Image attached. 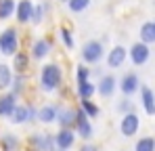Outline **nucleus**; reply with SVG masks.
Wrapping results in <instances>:
<instances>
[{"label": "nucleus", "mask_w": 155, "mask_h": 151, "mask_svg": "<svg viewBox=\"0 0 155 151\" xmlns=\"http://www.w3.org/2000/svg\"><path fill=\"white\" fill-rule=\"evenodd\" d=\"M97 92V86L88 80V82H82V84H78V97L80 101H86V99H92V95Z\"/></svg>", "instance_id": "22"}, {"label": "nucleus", "mask_w": 155, "mask_h": 151, "mask_svg": "<svg viewBox=\"0 0 155 151\" xmlns=\"http://www.w3.org/2000/svg\"><path fill=\"white\" fill-rule=\"evenodd\" d=\"M80 109L88 116V118H97L99 113H101V109H99V105L97 103H92L90 99H86V101H80Z\"/></svg>", "instance_id": "25"}, {"label": "nucleus", "mask_w": 155, "mask_h": 151, "mask_svg": "<svg viewBox=\"0 0 155 151\" xmlns=\"http://www.w3.org/2000/svg\"><path fill=\"white\" fill-rule=\"evenodd\" d=\"M82 59H84L86 63H90V65L99 63V61L103 59V42H99V40H88V42L84 44V49H82Z\"/></svg>", "instance_id": "4"}, {"label": "nucleus", "mask_w": 155, "mask_h": 151, "mask_svg": "<svg viewBox=\"0 0 155 151\" xmlns=\"http://www.w3.org/2000/svg\"><path fill=\"white\" fill-rule=\"evenodd\" d=\"M57 116H59V105H44V107H40L38 109V118L36 120H40L42 124H52V122H57Z\"/></svg>", "instance_id": "16"}, {"label": "nucleus", "mask_w": 155, "mask_h": 151, "mask_svg": "<svg viewBox=\"0 0 155 151\" xmlns=\"http://www.w3.org/2000/svg\"><path fill=\"white\" fill-rule=\"evenodd\" d=\"M138 88H140V80H138V76L132 74V72L126 74L122 80H120V90H122V92H124V97H128V99L136 92V90H138Z\"/></svg>", "instance_id": "9"}, {"label": "nucleus", "mask_w": 155, "mask_h": 151, "mask_svg": "<svg viewBox=\"0 0 155 151\" xmlns=\"http://www.w3.org/2000/svg\"><path fill=\"white\" fill-rule=\"evenodd\" d=\"M29 147L31 151H52L54 149V136L48 132H38L29 136Z\"/></svg>", "instance_id": "6"}, {"label": "nucleus", "mask_w": 155, "mask_h": 151, "mask_svg": "<svg viewBox=\"0 0 155 151\" xmlns=\"http://www.w3.org/2000/svg\"><path fill=\"white\" fill-rule=\"evenodd\" d=\"M15 105H17V97L15 95H11V92L2 95L0 97V118H11Z\"/></svg>", "instance_id": "17"}, {"label": "nucleus", "mask_w": 155, "mask_h": 151, "mask_svg": "<svg viewBox=\"0 0 155 151\" xmlns=\"http://www.w3.org/2000/svg\"><path fill=\"white\" fill-rule=\"evenodd\" d=\"M13 67L17 69V74H23L27 67H29V55L23 52V50L15 52V55H13Z\"/></svg>", "instance_id": "19"}, {"label": "nucleus", "mask_w": 155, "mask_h": 151, "mask_svg": "<svg viewBox=\"0 0 155 151\" xmlns=\"http://www.w3.org/2000/svg\"><path fill=\"white\" fill-rule=\"evenodd\" d=\"M74 132H76V136H82L84 141H90L92 136H94V130H92V124H90V120H88V116L78 107L76 109V122H74Z\"/></svg>", "instance_id": "2"}, {"label": "nucleus", "mask_w": 155, "mask_h": 151, "mask_svg": "<svg viewBox=\"0 0 155 151\" xmlns=\"http://www.w3.org/2000/svg\"><path fill=\"white\" fill-rule=\"evenodd\" d=\"M17 2L15 0H0V19H8L15 13Z\"/></svg>", "instance_id": "27"}, {"label": "nucleus", "mask_w": 155, "mask_h": 151, "mask_svg": "<svg viewBox=\"0 0 155 151\" xmlns=\"http://www.w3.org/2000/svg\"><path fill=\"white\" fill-rule=\"evenodd\" d=\"M80 151H99V147L92 145V143H84V145L80 147Z\"/></svg>", "instance_id": "34"}, {"label": "nucleus", "mask_w": 155, "mask_h": 151, "mask_svg": "<svg viewBox=\"0 0 155 151\" xmlns=\"http://www.w3.org/2000/svg\"><path fill=\"white\" fill-rule=\"evenodd\" d=\"M61 40H63V44H65L69 50L74 49V38H71V34H69V29H67V27H63V29H61Z\"/></svg>", "instance_id": "32"}, {"label": "nucleus", "mask_w": 155, "mask_h": 151, "mask_svg": "<svg viewBox=\"0 0 155 151\" xmlns=\"http://www.w3.org/2000/svg\"><path fill=\"white\" fill-rule=\"evenodd\" d=\"M140 101H143V109L147 116H155V95L149 86H140Z\"/></svg>", "instance_id": "14"}, {"label": "nucleus", "mask_w": 155, "mask_h": 151, "mask_svg": "<svg viewBox=\"0 0 155 151\" xmlns=\"http://www.w3.org/2000/svg\"><path fill=\"white\" fill-rule=\"evenodd\" d=\"M138 36H140V42L143 44H155V21H145V23L140 25V32H138Z\"/></svg>", "instance_id": "18"}, {"label": "nucleus", "mask_w": 155, "mask_h": 151, "mask_svg": "<svg viewBox=\"0 0 155 151\" xmlns=\"http://www.w3.org/2000/svg\"><path fill=\"white\" fill-rule=\"evenodd\" d=\"M8 120H11L13 124H25V122H27V105H23V103H17Z\"/></svg>", "instance_id": "21"}, {"label": "nucleus", "mask_w": 155, "mask_h": 151, "mask_svg": "<svg viewBox=\"0 0 155 151\" xmlns=\"http://www.w3.org/2000/svg\"><path fill=\"white\" fill-rule=\"evenodd\" d=\"M11 82H13V72H11V67L4 65V63H0V90H6V88L11 86Z\"/></svg>", "instance_id": "24"}, {"label": "nucleus", "mask_w": 155, "mask_h": 151, "mask_svg": "<svg viewBox=\"0 0 155 151\" xmlns=\"http://www.w3.org/2000/svg\"><path fill=\"white\" fill-rule=\"evenodd\" d=\"M76 76H78V84L88 82V80H90V69H88V67H84V65H78Z\"/></svg>", "instance_id": "29"}, {"label": "nucleus", "mask_w": 155, "mask_h": 151, "mask_svg": "<svg viewBox=\"0 0 155 151\" xmlns=\"http://www.w3.org/2000/svg\"><path fill=\"white\" fill-rule=\"evenodd\" d=\"M134 151H155V139L153 136H140L134 145Z\"/></svg>", "instance_id": "26"}, {"label": "nucleus", "mask_w": 155, "mask_h": 151, "mask_svg": "<svg viewBox=\"0 0 155 151\" xmlns=\"http://www.w3.org/2000/svg\"><path fill=\"white\" fill-rule=\"evenodd\" d=\"M115 88H117V80H115L113 76H111V74L101 76V80H99V86H97V92H99L103 99H109V97H113Z\"/></svg>", "instance_id": "10"}, {"label": "nucleus", "mask_w": 155, "mask_h": 151, "mask_svg": "<svg viewBox=\"0 0 155 151\" xmlns=\"http://www.w3.org/2000/svg\"><path fill=\"white\" fill-rule=\"evenodd\" d=\"M61 2H69V0H61Z\"/></svg>", "instance_id": "35"}, {"label": "nucleus", "mask_w": 155, "mask_h": 151, "mask_svg": "<svg viewBox=\"0 0 155 151\" xmlns=\"http://www.w3.org/2000/svg\"><path fill=\"white\" fill-rule=\"evenodd\" d=\"M42 15H44V6L42 4H36L34 11H31V21L34 23H42Z\"/></svg>", "instance_id": "31"}, {"label": "nucleus", "mask_w": 155, "mask_h": 151, "mask_svg": "<svg viewBox=\"0 0 155 151\" xmlns=\"http://www.w3.org/2000/svg\"><path fill=\"white\" fill-rule=\"evenodd\" d=\"M17 46H19V36L13 27H6L2 34H0V52L2 55H8L13 57L17 52Z\"/></svg>", "instance_id": "3"}, {"label": "nucleus", "mask_w": 155, "mask_h": 151, "mask_svg": "<svg viewBox=\"0 0 155 151\" xmlns=\"http://www.w3.org/2000/svg\"><path fill=\"white\" fill-rule=\"evenodd\" d=\"M36 118H38V109L31 103H27V122H36Z\"/></svg>", "instance_id": "33"}, {"label": "nucleus", "mask_w": 155, "mask_h": 151, "mask_svg": "<svg viewBox=\"0 0 155 151\" xmlns=\"http://www.w3.org/2000/svg\"><path fill=\"white\" fill-rule=\"evenodd\" d=\"M27 86V78L25 74H17L13 76V82H11V95H15V97H19V95H23V90H25Z\"/></svg>", "instance_id": "20"}, {"label": "nucleus", "mask_w": 155, "mask_h": 151, "mask_svg": "<svg viewBox=\"0 0 155 151\" xmlns=\"http://www.w3.org/2000/svg\"><path fill=\"white\" fill-rule=\"evenodd\" d=\"M130 55V61L134 63V65H145L147 61H149V57H151V50L147 44H143V42H134L128 50Z\"/></svg>", "instance_id": "8"}, {"label": "nucleus", "mask_w": 155, "mask_h": 151, "mask_svg": "<svg viewBox=\"0 0 155 151\" xmlns=\"http://www.w3.org/2000/svg\"><path fill=\"white\" fill-rule=\"evenodd\" d=\"M126 57H128V50L124 49V46H113V49L109 50V55H107V65L111 69H117V67L124 65Z\"/></svg>", "instance_id": "11"}, {"label": "nucleus", "mask_w": 155, "mask_h": 151, "mask_svg": "<svg viewBox=\"0 0 155 151\" xmlns=\"http://www.w3.org/2000/svg\"><path fill=\"white\" fill-rule=\"evenodd\" d=\"M63 84V72L57 63H46L42 65L40 69V88L44 92H52V90H59Z\"/></svg>", "instance_id": "1"}, {"label": "nucleus", "mask_w": 155, "mask_h": 151, "mask_svg": "<svg viewBox=\"0 0 155 151\" xmlns=\"http://www.w3.org/2000/svg\"><path fill=\"white\" fill-rule=\"evenodd\" d=\"M52 151H59V149H52Z\"/></svg>", "instance_id": "36"}, {"label": "nucleus", "mask_w": 155, "mask_h": 151, "mask_svg": "<svg viewBox=\"0 0 155 151\" xmlns=\"http://www.w3.org/2000/svg\"><path fill=\"white\" fill-rule=\"evenodd\" d=\"M74 122H76V109H71V107H59L57 124L61 126V128H71L74 130Z\"/></svg>", "instance_id": "15"}, {"label": "nucleus", "mask_w": 155, "mask_h": 151, "mask_svg": "<svg viewBox=\"0 0 155 151\" xmlns=\"http://www.w3.org/2000/svg\"><path fill=\"white\" fill-rule=\"evenodd\" d=\"M0 143H2V151H17L19 149V139L15 134H11V132H4L2 139H0Z\"/></svg>", "instance_id": "23"}, {"label": "nucleus", "mask_w": 155, "mask_h": 151, "mask_svg": "<svg viewBox=\"0 0 155 151\" xmlns=\"http://www.w3.org/2000/svg\"><path fill=\"white\" fill-rule=\"evenodd\" d=\"M138 128H140V118H138V113H134V111H130L126 116H122V120H120V132H122V136H134L136 132H138Z\"/></svg>", "instance_id": "5"}, {"label": "nucleus", "mask_w": 155, "mask_h": 151, "mask_svg": "<svg viewBox=\"0 0 155 151\" xmlns=\"http://www.w3.org/2000/svg\"><path fill=\"white\" fill-rule=\"evenodd\" d=\"M76 145V132L71 128H61L54 134V149L59 151H69Z\"/></svg>", "instance_id": "7"}, {"label": "nucleus", "mask_w": 155, "mask_h": 151, "mask_svg": "<svg viewBox=\"0 0 155 151\" xmlns=\"http://www.w3.org/2000/svg\"><path fill=\"white\" fill-rule=\"evenodd\" d=\"M31 11H34V4H31V0H19L17 2V6H15V19L19 21V23H27V21H31Z\"/></svg>", "instance_id": "13"}, {"label": "nucleus", "mask_w": 155, "mask_h": 151, "mask_svg": "<svg viewBox=\"0 0 155 151\" xmlns=\"http://www.w3.org/2000/svg\"><path fill=\"white\" fill-rule=\"evenodd\" d=\"M67 4H69L71 13H82V11H86L90 6V0H69Z\"/></svg>", "instance_id": "28"}, {"label": "nucleus", "mask_w": 155, "mask_h": 151, "mask_svg": "<svg viewBox=\"0 0 155 151\" xmlns=\"http://www.w3.org/2000/svg\"><path fill=\"white\" fill-rule=\"evenodd\" d=\"M51 42L48 40H44V38H38V40H34V44H31V59H36V61H42V59H46L48 55H51Z\"/></svg>", "instance_id": "12"}, {"label": "nucleus", "mask_w": 155, "mask_h": 151, "mask_svg": "<svg viewBox=\"0 0 155 151\" xmlns=\"http://www.w3.org/2000/svg\"><path fill=\"white\" fill-rule=\"evenodd\" d=\"M117 111L122 113V116H126V113H130L132 111V101L126 97V99H122L120 103H117Z\"/></svg>", "instance_id": "30"}]
</instances>
